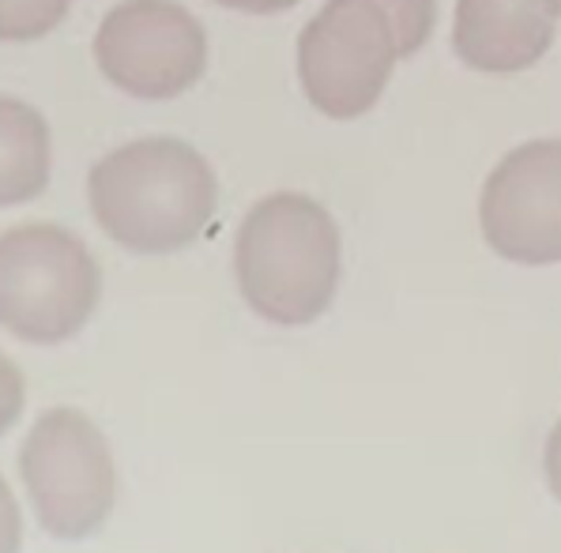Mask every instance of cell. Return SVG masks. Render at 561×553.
<instances>
[{"label": "cell", "mask_w": 561, "mask_h": 553, "mask_svg": "<svg viewBox=\"0 0 561 553\" xmlns=\"http://www.w3.org/2000/svg\"><path fill=\"white\" fill-rule=\"evenodd\" d=\"M219 200L215 170L193 143L144 136L102 154L88 177L94 222L128 253L162 256L193 245Z\"/></svg>", "instance_id": "6da1fadb"}, {"label": "cell", "mask_w": 561, "mask_h": 553, "mask_svg": "<svg viewBox=\"0 0 561 553\" xmlns=\"http://www.w3.org/2000/svg\"><path fill=\"white\" fill-rule=\"evenodd\" d=\"M434 23L437 0H324L298 34L301 91L332 120L369 114L396 60L419 54Z\"/></svg>", "instance_id": "7a4b0ae2"}, {"label": "cell", "mask_w": 561, "mask_h": 553, "mask_svg": "<svg viewBox=\"0 0 561 553\" xmlns=\"http://www.w3.org/2000/svg\"><path fill=\"white\" fill-rule=\"evenodd\" d=\"M340 230L317 200L272 193L249 207L234 241V279L256 316L313 324L340 290Z\"/></svg>", "instance_id": "3957f363"}, {"label": "cell", "mask_w": 561, "mask_h": 553, "mask_svg": "<svg viewBox=\"0 0 561 553\" xmlns=\"http://www.w3.org/2000/svg\"><path fill=\"white\" fill-rule=\"evenodd\" d=\"M102 272L91 249L54 222L0 233V327L23 343H65L91 321Z\"/></svg>", "instance_id": "277c9868"}, {"label": "cell", "mask_w": 561, "mask_h": 553, "mask_svg": "<svg viewBox=\"0 0 561 553\" xmlns=\"http://www.w3.org/2000/svg\"><path fill=\"white\" fill-rule=\"evenodd\" d=\"M20 479L42 531L88 539L117 505V463L83 411L54 407L34 418L20 445Z\"/></svg>", "instance_id": "5b68a950"}, {"label": "cell", "mask_w": 561, "mask_h": 553, "mask_svg": "<svg viewBox=\"0 0 561 553\" xmlns=\"http://www.w3.org/2000/svg\"><path fill=\"white\" fill-rule=\"evenodd\" d=\"M94 65L133 99H178L201 83L207 34L178 0H121L94 31Z\"/></svg>", "instance_id": "8992f818"}, {"label": "cell", "mask_w": 561, "mask_h": 553, "mask_svg": "<svg viewBox=\"0 0 561 553\" xmlns=\"http://www.w3.org/2000/svg\"><path fill=\"white\" fill-rule=\"evenodd\" d=\"M479 227L513 264H561V140L520 143L482 185Z\"/></svg>", "instance_id": "52a82bcc"}, {"label": "cell", "mask_w": 561, "mask_h": 553, "mask_svg": "<svg viewBox=\"0 0 561 553\" xmlns=\"http://www.w3.org/2000/svg\"><path fill=\"white\" fill-rule=\"evenodd\" d=\"M561 0H456L453 49L474 72H524L554 46Z\"/></svg>", "instance_id": "ba28073f"}, {"label": "cell", "mask_w": 561, "mask_h": 553, "mask_svg": "<svg viewBox=\"0 0 561 553\" xmlns=\"http://www.w3.org/2000/svg\"><path fill=\"white\" fill-rule=\"evenodd\" d=\"M54 174V136L31 102L0 94V207L31 204Z\"/></svg>", "instance_id": "9c48e42d"}, {"label": "cell", "mask_w": 561, "mask_h": 553, "mask_svg": "<svg viewBox=\"0 0 561 553\" xmlns=\"http://www.w3.org/2000/svg\"><path fill=\"white\" fill-rule=\"evenodd\" d=\"M72 0H0V42H38L60 27Z\"/></svg>", "instance_id": "30bf717a"}, {"label": "cell", "mask_w": 561, "mask_h": 553, "mask_svg": "<svg viewBox=\"0 0 561 553\" xmlns=\"http://www.w3.org/2000/svg\"><path fill=\"white\" fill-rule=\"evenodd\" d=\"M23 403H27V380H23L20 366L0 350V437L20 422Z\"/></svg>", "instance_id": "8fae6325"}, {"label": "cell", "mask_w": 561, "mask_h": 553, "mask_svg": "<svg viewBox=\"0 0 561 553\" xmlns=\"http://www.w3.org/2000/svg\"><path fill=\"white\" fill-rule=\"evenodd\" d=\"M23 542V512L12 486L0 479V553H20Z\"/></svg>", "instance_id": "7c38bea8"}, {"label": "cell", "mask_w": 561, "mask_h": 553, "mask_svg": "<svg viewBox=\"0 0 561 553\" xmlns=\"http://www.w3.org/2000/svg\"><path fill=\"white\" fill-rule=\"evenodd\" d=\"M542 471H547V482H550V489H554V497L561 500V422H558L554 434H550V440H547Z\"/></svg>", "instance_id": "4fadbf2b"}, {"label": "cell", "mask_w": 561, "mask_h": 553, "mask_svg": "<svg viewBox=\"0 0 561 553\" xmlns=\"http://www.w3.org/2000/svg\"><path fill=\"white\" fill-rule=\"evenodd\" d=\"M215 4L234 8V12H245V15H275V12L295 8L298 0H215Z\"/></svg>", "instance_id": "5bb4252c"}]
</instances>
